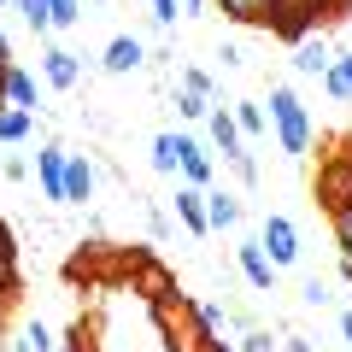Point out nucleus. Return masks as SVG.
Returning <instances> with one entry per match:
<instances>
[{"label": "nucleus", "mask_w": 352, "mask_h": 352, "mask_svg": "<svg viewBox=\"0 0 352 352\" xmlns=\"http://www.w3.org/2000/svg\"><path fill=\"white\" fill-rule=\"evenodd\" d=\"M0 6H12V0H0Z\"/></svg>", "instance_id": "37998d69"}, {"label": "nucleus", "mask_w": 352, "mask_h": 352, "mask_svg": "<svg viewBox=\"0 0 352 352\" xmlns=\"http://www.w3.org/2000/svg\"><path fill=\"white\" fill-rule=\"evenodd\" d=\"M217 6L235 24H270V12H276V0H217Z\"/></svg>", "instance_id": "412c9836"}, {"label": "nucleus", "mask_w": 352, "mask_h": 352, "mask_svg": "<svg viewBox=\"0 0 352 352\" xmlns=\"http://www.w3.org/2000/svg\"><path fill=\"white\" fill-rule=\"evenodd\" d=\"M6 71H12V41L0 36V76H6Z\"/></svg>", "instance_id": "58836bf2"}, {"label": "nucleus", "mask_w": 352, "mask_h": 352, "mask_svg": "<svg viewBox=\"0 0 352 352\" xmlns=\"http://www.w3.org/2000/svg\"><path fill=\"white\" fill-rule=\"evenodd\" d=\"M176 112H182V118H212V106L194 100V94H176Z\"/></svg>", "instance_id": "2f4dec72"}, {"label": "nucleus", "mask_w": 352, "mask_h": 352, "mask_svg": "<svg viewBox=\"0 0 352 352\" xmlns=\"http://www.w3.org/2000/svg\"><path fill=\"white\" fill-rule=\"evenodd\" d=\"M235 352H282V340H270V335H264V329H247Z\"/></svg>", "instance_id": "c85d7f7f"}, {"label": "nucleus", "mask_w": 352, "mask_h": 352, "mask_svg": "<svg viewBox=\"0 0 352 352\" xmlns=\"http://www.w3.org/2000/svg\"><path fill=\"white\" fill-rule=\"evenodd\" d=\"M176 223L188 235H212V223H206V188H176Z\"/></svg>", "instance_id": "4468645a"}, {"label": "nucleus", "mask_w": 352, "mask_h": 352, "mask_svg": "<svg viewBox=\"0 0 352 352\" xmlns=\"http://www.w3.org/2000/svg\"><path fill=\"white\" fill-rule=\"evenodd\" d=\"M0 106H18V112H41V94H36V76L30 71H6L0 76Z\"/></svg>", "instance_id": "f8f14e48"}, {"label": "nucleus", "mask_w": 352, "mask_h": 352, "mask_svg": "<svg viewBox=\"0 0 352 352\" xmlns=\"http://www.w3.org/2000/svg\"><path fill=\"white\" fill-rule=\"evenodd\" d=\"M323 88L335 94V100H352V53H335V65H329Z\"/></svg>", "instance_id": "5701e85b"}, {"label": "nucleus", "mask_w": 352, "mask_h": 352, "mask_svg": "<svg viewBox=\"0 0 352 352\" xmlns=\"http://www.w3.org/2000/svg\"><path fill=\"white\" fill-rule=\"evenodd\" d=\"M335 217V241H340V252L352 258V206H340V212H329Z\"/></svg>", "instance_id": "c756f323"}, {"label": "nucleus", "mask_w": 352, "mask_h": 352, "mask_svg": "<svg viewBox=\"0 0 352 352\" xmlns=\"http://www.w3.org/2000/svg\"><path fill=\"white\" fill-rule=\"evenodd\" d=\"M329 65H335V47H329L317 30L305 41H294V71H300V76H329Z\"/></svg>", "instance_id": "6e6552de"}, {"label": "nucleus", "mask_w": 352, "mask_h": 352, "mask_svg": "<svg viewBox=\"0 0 352 352\" xmlns=\"http://www.w3.org/2000/svg\"><path fill=\"white\" fill-rule=\"evenodd\" d=\"M229 164H235V176H241V182H258V164H252V153H235Z\"/></svg>", "instance_id": "473e14b6"}, {"label": "nucleus", "mask_w": 352, "mask_h": 352, "mask_svg": "<svg viewBox=\"0 0 352 352\" xmlns=\"http://www.w3.org/2000/svg\"><path fill=\"white\" fill-rule=\"evenodd\" d=\"M100 65H106L112 76H129V71L147 65V47H141L135 36H112V41H106V53H100Z\"/></svg>", "instance_id": "9d476101"}, {"label": "nucleus", "mask_w": 352, "mask_h": 352, "mask_svg": "<svg viewBox=\"0 0 352 352\" xmlns=\"http://www.w3.org/2000/svg\"><path fill=\"white\" fill-rule=\"evenodd\" d=\"M0 170H6V176H12V182H24V176H30V159H18V153H12V159H6V164H0Z\"/></svg>", "instance_id": "c9c22d12"}, {"label": "nucleus", "mask_w": 352, "mask_h": 352, "mask_svg": "<svg viewBox=\"0 0 352 352\" xmlns=\"http://www.w3.org/2000/svg\"><path fill=\"white\" fill-rule=\"evenodd\" d=\"M323 6H346V0H323Z\"/></svg>", "instance_id": "79ce46f5"}, {"label": "nucleus", "mask_w": 352, "mask_h": 352, "mask_svg": "<svg viewBox=\"0 0 352 352\" xmlns=\"http://www.w3.org/2000/svg\"><path fill=\"white\" fill-rule=\"evenodd\" d=\"M94 200V164L82 153H65V206H82Z\"/></svg>", "instance_id": "ddd939ff"}, {"label": "nucleus", "mask_w": 352, "mask_h": 352, "mask_svg": "<svg viewBox=\"0 0 352 352\" xmlns=\"http://www.w3.org/2000/svg\"><path fill=\"white\" fill-rule=\"evenodd\" d=\"M270 124H276V147L288 153V159H305V153H311V112H305V100L288 82L270 88Z\"/></svg>", "instance_id": "f03ea898"}, {"label": "nucleus", "mask_w": 352, "mask_h": 352, "mask_svg": "<svg viewBox=\"0 0 352 352\" xmlns=\"http://www.w3.org/2000/svg\"><path fill=\"white\" fill-rule=\"evenodd\" d=\"M258 247L270 252V264H276V270L300 264V229H294V217L270 212V217H264V229H258Z\"/></svg>", "instance_id": "20e7f679"}, {"label": "nucleus", "mask_w": 352, "mask_h": 352, "mask_svg": "<svg viewBox=\"0 0 352 352\" xmlns=\"http://www.w3.org/2000/svg\"><path fill=\"white\" fill-rule=\"evenodd\" d=\"M153 323H159V335H164V346H170V352H212V340H217L212 329H206L200 305L182 300V294H170V300L153 305Z\"/></svg>", "instance_id": "f257e3e1"}, {"label": "nucleus", "mask_w": 352, "mask_h": 352, "mask_svg": "<svg viewBox=\"0 0 352 352\" xmlns=\"http://www.w3.org/2000/svg\"><path fill=\"white\" fill-rule=\"evenodd\" d=\"M340 335H346V340H352V311H340Z\"/></svg>", "instance_id": "a19ab883"}, {"label": "nucleus", "mask_w": 352, "mask_h": 352, "mask_svg": "<svg viewBox=\"0 0 352 352\" xmlns=\"http://www.w3.org/2000/svg\"><path fill=\"white\" fill-rule=\"evenodd\" d=\"M47 12H53V30H76L82 24V0H47Z\"/></svg>", "instance_id": "a878e982"}, {"label": "nucleus", "mask_w": 352, "mask_h": 352, "mask_svg": "<svg viewBox=\"0 0 352 352\" xmlns=\"http://www.w3.org/2000/svg\"><path fill=\"white\" fill-rule=\"evenodd\" d=\"M217 59H223V71H235V65H241V59H247V53H241V47H235V41H223V47H217Z\"/></svg>", "instance_id": "f704fd0d"}, {"label": "nucleus", "mask_w": 352, "mask_h": 352, "mask_svg": "<svg viewBox=\"0 0 352 352\" xmlns=\"http://www.w3.org/2000/svg\"><path fill=\"white\" fill-rule=\"evenodd\" d=\"M176 18H182V12H176V0H153V24H159V30H170Z\"/></svg>", "instance_id": "7c9ffc66"}, {"label": "nucleus", "mask_w": 352, "mask_h": 352, "mask_svg": "<svg viewBox=\"0 0 352 352\" xmlns=\"http://www.w3.org/2000/svg\"><path fill=\"white\" fill-rule=\"evenodd\" d=\"M12 294H18V241L0 223V300H12Z\"/></svg>", "instance_id": "f3484780"}, {"label": "nucleus", "mask_w": 352, "mask_h": 352, "mask_svg": "<svg viewBox=\"0 0 352 352\" xmlns=\"http://www.w3.org/2000/svg\"><path fill=\"white\" fill-rule=\"evenodd\" d=\"M30 129H36V112L0 106V147H18V141H30Z\"/></svg>", "instance_id": "6ab92c4d"}, {"label": "nucleus", "mask_w": 352, "mask_h": 352, "mask_svg": "<svg viewBox=\"0 0 352 352\" xmlns=\"http://www.w3.org/2000/svg\"><path fill=\"white\" fill-rule=\"evenodd\" d=\"M129 288H135L147 305H159V300H170V294H176V276L164 270L159 258H129Z\"/></svg>", "instance_id": "423d86ee"}, {"label": "nucleus", "mask_w": 352, "mask_h": 352, "mask_svg": "<svg viewBox=\"0 0 352 352\" xmlns=\"http://www.w3.org/2000/svg\"><path fill=\"white\" fill-rule=\"evenodd\" d=\"M153 170H159V176H176V170H182V135H170V129L153 135Z\"/></svg>", "instance_id": "aec40b11"}, {"label": "nucleus", "mask_w": 352, "mask_h": 352, "mask_svg": "<svg viewBox=\"0 0 352 352\" xmlns=\"http://www.w3.org/2000/svg\"><path fill=\"white\" fill-rule=\"evenodd\" d=\"M176 94H194V100H206V106H212V76L188 65V71H182V88H176Z\"/></svg>", "instance_id": "bb28decb"}, {"label": "nucleus", "mask_w": 352, "mask_h": 352, "mask_svg": "<svg viewBox=\"0 0 352 352\" xmlns=\"http://www.w3.org/2000/svg\"><path fill=\"white\" fill-rule=\"evenodd\" d=\"M206 223H212V229H235L241 223V200H235V194L206 188Z\"/></svg>", "instance_id": "a211bd4d"}, {"label": "nucleus", "mask_w": 352, "mask_h": 352, "mask_svg": "<svg viewBox=\"0 0 352 352\" xmlns=\"http://www.w3.org/2000/svg\"><path fill=\"white\" fill-rule=\"evenodd\" d=\"M300 300H305V305H329L335 294H329V282H323V276H305V282H300Z\"/></svg>", "instance_id": "cd10ccee"}, {"label": "nucleus", "mask_w": 352, "mask_h": 352, "mask_svg": "<svg viewBox=\"0 0 352 352\" xmlns=\"http://www.w3.org/2000/svg\"><path fill=\"white\" fill-rule=\"evenodd\" d=\"M317 12H323V0H276V12H270V30L288 41H305L317 30Z\"/></svg>", "instance_id": "39448f33"}, {"label": "nucleus", "mask_w": 352, "mask_h": 352, "mask_svg": "<svg viewBox=\"0 0 352 352\" xmlns=\"http://www.w3.org/2000/svg\"><path fill=\"white\" fill-rule=\"evenodd\" d=\"M36 182L47 200H65V147L59 141H47V147L36 153Z\"/></svg>", "instance_id": "1a4fd4ad"}, {"label": "nucleus", "mask_w": 352, "mask_h": 352, "mask_svg": "<svg viewBox=\"0 0 352 352\" xmlns=\"http://www.w3.org/2000/svg\"><path fill=\"white\" fill-rule=\"evenodd\" d=\"M206 6L212 0H182V18H206Z\"/></svg>", "instance_id": "4c0bfd02"}, {"label": "nucleus", "mask_w": 352, "mask_h": 352, "mask_svg": "<svg viewBox=\"0 0 352 352\" xmlns=\"http://www.w3.org/2000/svg\"><path fill=\"white\" fill-rule=\"evenodd\" d=\"M18 6V18H24L36 36H53V12H47V0H12Z\"/></svg>", "instance_id": "393cba45"}, {"label": "nucleus", "mask_w": 352, "mask_h": 352, "mask_svg": "<svg viewBox=\"0 0 352 352\" xmlns=\"http://www.w3.org/2000/svg\"><path fill=\"white\" fill-rule=\"evenodd\" d=\"M206 129H212V147L223 153V159H235V153H247V141H241L235 118H229V106H212V118H206Z\"/></svg>", "instance_id": "2eb2a0df"}, {"label": "nucleus", "mask_w": 352, "mask_h": 352, "mask_svg": "<svg viewBox=\"0 0 352 352\" xmlns=\"http://www.w3.org/2000/svg\"><path fill=\"white\" fill-rule=\"evenodd\" d=\"M317 206H323V212H340V206H352V153H335V159H323V170H317Z\"/></svg>", "instance_id": "7ed1b4c3"}, {"label": "nucleus", "mask_w": 352, "mask_h": 352, "mask_svg": "<svg viewBox=\"0 0 352 352\" xmlns=\"http://www.w3.org/2000/svg\"><path fill=\"white\" fill-rule=\"evenodd\" d=\"M12 352H59V340H53V335H47V323L36 317V323H24V335L12 340Z\"/></svg>", "instance_id": "b1692460"}, {"label": "nucleus", "mask_w": 352, "mask_h": 352, "mask_svg": "<svg viewBox=\"0 0 352 352\" xmlns=\"http://www.w3.org/2000/svg\"><path fill=\"white\" fill-rule=\"evenodd\" d=\"M182 176H188V188H206V182H212V176H217L212 153H206V147H200V141H194V135H182Z\"/></svg>", "instance_id": "dca6fc26"}, {"label": "nucleus", "mask_w": 352, "mask_h": 352, "mask_svg": "<svg viewBox=\"0 0 352 352\" xmlns=\"http://www.w3.org/2000/svg\"><path fill=\"white\" fill-rule=\"evenodd\" d=\"M340 282H352V258H346V252H340Z\"/></svg>", "instance_id": "ea45409f"}, {"label": "nucleus", "mask_w": 352, "mask_h": 352, "mask_svg": "<svg viewBox=\"0 0 352 352\" xmlns=\"http://www.w3.org/2000/svg\"><path fill=\"white\" fill-rule=\"evenodd\" d=\"M41 76H47V88H59V94H65V88L82 82V65H76L71 47H47V53H41Z\"/></svg>", "instance_id": "9b49d317"}, {"label": "nucleus", "mask_w": 352, "mask_h": 352, "mask_svg": "<svg viewBox=\"0 0 352 352\" xmlns=\"http://www.w3.org/2000/svg\"><path fill=\"white\" fill-rule=\"evenodd\" d=\"M282 352H317V346H311L305 335H282Z\"/></svg>", "instance_id": "e433bc0d"}, {"label": "nucleus", "mask_w": 352, "mask_h": 352, "mask_svg": "<svg viewBox=\"0 0 352 352\" xmlns=\"http://www.w3.org/2000/svg\"><path fill=\"white\" fill-rule=\"evenodd\" d=\"M229 118H235L241 141H252V135H264V129H270V118H264V106H252V100H235V106H229Z\"/></svg>", "instance_id": "4be33fe9"}, {"label": "nucleus", "mask_w": 352, "mask_h": 352, "mask_svg": "<svg viewBox=\"0 0 352 352\" xmlns=\"http://www.w3.org/2000/svg\"><path fill=\"white\" fill-rule=\"evenodd\" d=\"M235 264H241V276H247L258 294H276V264H270V252L258 247V235L235 247Z\"/></svg>", "instance_id": "0eeeda50"}, {"label": "nucleus", "mask_w": 352, "mask_h": 352, "mask_svg": "<svg viewBox=\"0 0 352 352\" xmlns=\"http://www.w3.org/2000/svg\"><path fill=\"white\" fill-rule=\"evenodd\" d=\"M147 235L164 241V235H170V217H164V212H147Z\"/></svg>", "instance_id": "72a5a7b5"}]
</instances>
